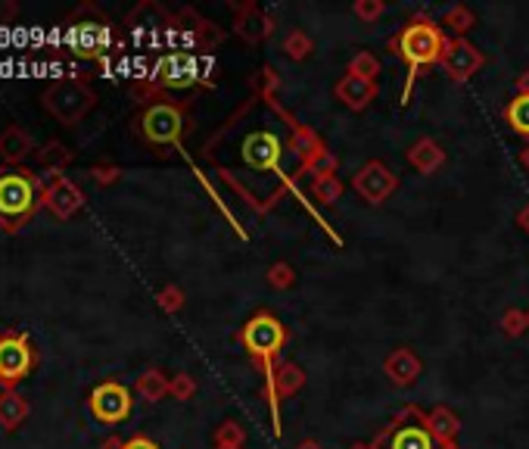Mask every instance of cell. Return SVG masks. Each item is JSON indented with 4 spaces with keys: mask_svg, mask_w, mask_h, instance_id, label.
<instances>
[{
    "mask_svg": "<svg viewBox=\"0 0 529 449\" xmlns=\"http://www.w3.org/2000/svg\"><path fill=\"white\" fill-rule=\"evenodd\" d=\"M287 337H290L287 325L274 312H268V309H259L256 315H250L237 331L240 347L246 349V356L262 371L268 412H271V434L278 440L284 437V427H280V399H278V368H280L278 356L287 347Z\"/></svg>",
    "mask_w": 529,
    "mask_h": 449,
    "instance_id": "1",
    "label": "cell"
},
{
    "mask_svg": "<svg viewBox=\"0 0 529 449\" xmlns=\"http://www.w3.org/2000/svg\"><path fill=\"white\" fill-rule=\"evenodd\" d=\"M446 41H449L446 32L427 16H411L390 41H386L390 53L399 56L408 69L405 88H401V107L411 100V91H414V81H418L420 69L439 66L442 51H446Z\"/></svg>",
    "mask_w": 529,
    "mask_h": 449,
    "instance_id": "2",
    "label": "cell"
},
{
    "mask_svg": "<svg viewBox=\"0 0 529 449\" xmlns=\"http://www.w3.org/2000/svg\"><path fill=\"white\" fill-rule=\"evenodd\" d=\"M187 129H190L187 103L168 100V97H153L134 116V135L144 140L146 147H156V150H178L184 144Z\"/></svg>",
    "mask_w": 529,
    "mask_h": 449,
    "instance_id": "3",
    "label": "cell"
},
{
    "mask_svg": "<svg viewBox=\"0 0 529 449\" xmlns=\"http://www.w3.org/2000/svg\"><path fill=\"white\" fill-rule=\"evenodd\" d=\"M41 185L32 168L25 166H4L0 168V228L6 234H16L23 224H28L41 206Z\"/></svg>",
    "mask_w": 529,
    "mask_h": 449,
    "instance_id": "4",
    "label": "cell"
},
{
    "mask_svg": "<svg viewBox=\"0 0 529 449\" xmlns=\"http://www.w3.org/2000/svg\"><path fill=\"white\" fill-rule=\"evenodd\" d=\"M371 449H439V440L430 431V416L420 406L408 403L386 421L383 431L371 440Z\"/></svg>",
    "mask_w": 529,
    "mask_h": 449,
    "instance_id": "5",
    "label": "cell"
},
{
    "mask_svg": "<svg viewBox=\"0 0 529 449\" xmlns=\"http://www.w3.org/2000/svg\"><path fill=\"white\" fill-rule=\"evenodd\" d=\"M69 47L84 60H97L112 41V23L97 4H81L66 19Z\"/></svg>",
    "mask_w": 529,
    "mask_h": 449,
    "instance_id": "6",
    "label": "cell"
},
{
    "mask_svg": "<svg viewBox=\"0 0 529 449\" xmlns=\"http://www.w3.org/2000/svg\"><path fill=\"white\" fill-rule=\"evenodd\" d=\"M41 103H44V110L51 112L56 122L79 125L97 107V94L84 79H56L41 94Z\"/></svg>",
    "mask_w": 529,
    "mask_h": 449,
    "instance_id": "7",
    "label": "cell"
},
{
    "mask_svg": "<svg viewBox=\"0 0 529 449\" xmlns=\"http://www.w3.org/2000/svg\"><path fill=\"white\" fill-rule=\"evenodd\" d=\"M34 347L23 331H4L0 337V387L16 390V384L34 368Z\"/></svg>",
    "mask_w": 529,
    "mask_h": 449,
    "instance_id": "8",
    "label": "cell"
},
{
    "mask_svg": "<svg viewBox=\"0 0 529 449\" xmlns=\"http://www.w3.org/2000/svg\"><path fill=\"white\" fill-rule=\"evenodd\" d=\"M134 396L122 381H100L88 396V409L100 425H122L131 416Z\"/></svg>",
    "mask_w": 529,
    "mask_h": 449,
    "instance_id": "9",
    "label": "cell"
},
{
    "mask_svg": "<svg viewBox=\"0 0 529 449\" xmlns=\"http://www.w3.org/2000/svg\"><path fill=\"white\" fill-rule=\"evenodd\" d=\"M352 187H355V194L362 196L364 203H371V206H380V203H386L392 194H396L399 175L392 172V168L386 166L383 159H368V163H364L355 172V178H352Z\"/></svg>",
    "mask_w": 529,
    "mask_h": 449,
    "instance_id": "10",
    "label": "cell"
},
{
    "mask_svg": "<svg viewBox=\"0 0 529 449\" xmlns=\"http://www.w3.org/2000/svg\"><path fill=\"white\" fill-rule=\"evenodd\" d=\"M483 66H486V53L479 51L477 44H470L468 38H449L446 41L439 69L449 75L451 81H458V84L470 81Z\"/></svg>",
    "mask_w": 529,
    "mask_h": 449,
    "instance_id": "11",
    "label": "cell"
},
{
    "mask_svg": "<svg viewBox=\"0 0 529 449\" xmlns=\"http://www.w3.org/2000/svg\"><path fill=\"white\" fill-rule=\"evenodd\" d=\"M280 157H284V140L274 131H250L240 147V159L259 172H280Z\"/></svg>",
    "mask_w": 529,
    "mask_h": 449,
    "instance_id": "12",
    "label": "cell"
},
{
    "mask_svg": "<svg viewBox=\"0 0 529 449\" xmlns=\"http://www.w3.org/2000/svg\"><path fill=\"white\" fill-rule=\"evenodd\" d=\"M41 206L51 209L56 219H72V215L84 206V194L72 178H66V175H53L51 185H47L44 194H41Z\"/></svg>",
    "mask_w": 529,
    "mask_h": 449,
    "instance_id": "13",
    "label": "cell"
},
{
    "mask_svg": "<svg viewBox=\"0 0 529 449\" xmlns=\"http://www.w3.org/2000/svg\"><path fill=\"white\" fill-rule=\"evenodd\" d=\"M383 375L390 377V384L396 387H414L423 375V362L411 347H396L390 356L383 359Z\"/></svg>",
    "mask_w": 529,
    "mask_h": 449,
    "instance_id": "14",
    "label": "cell"
},
{
    "mask_svg": "<svg viewBox=\"0 0 529 449\" xmlns=\"http://www.w3.org/2000/svg\"><path fill=\"white\" fill-rule=\"evenodd\" d=\"M377 81H368V79H358V75H343L340 81H336L334 94L336 100L343 103V107H349L352 112H362L368 110L373 100H377Z\"/></svg>",
    "mask_w": 529,
    "mask_h": 449,
    "instance_id": "15",
    "label": "cell"
},
{
    "mask_svg": "<svg viewBox=\"0 0 529 449\" xmlns=\"http://www.w3.org/2000/svg\"><path fill=\"white\" fill-rule=\"evenodd\" d=\"M28 157H34V138L28 135L25 129H19V125H6L4 131H0V159H4L6 166H23Z\"/></svg>",
    "mask_w": 529,
    "mask_h": 449,
    "instance_id": "16",
    "label": "cell"
},
{
    "mask_svg": "<svg viewBox=\"0 0 529 449\" xmlns=\"http://www.w3.org/2000/svg\"><path fill=\"white\" fill-rule=\"evenodd\" d=\"M408 163H411L414 172H420V175H436L442 166H446V150H442L439 140L420 138L408 147Z\"/></svg>",
    "mask_w": 529,
    "mask_h": 449,
    "instance_id": "17",
    "label": "cell"
},
{
    "mask_svg": "<svg viewBox=\"0 0 529 449\" xmlns=\"http://www.w3.org/2000/svg\"><path fill=\"white\" fill-rule=\"evenodd\" d=\"M28 399L16 390H0V427L4 431H16L28 418Z\"/></svg>",
    "mask_w": 529,
    "mask_h": 449,
    "instance_id": "18",
    "label": "cell"
},
{
    "mask_svg": "<svg viewBox=\"0 0 529 449\" xmlns=\"http://www.w3.org/2000/svg\"><path fill=\"white\" fill-rule=\"evenodd\" d=\"M430 431H433V437L439 440V446H451V444H458L461 418H458L449 406H436V409L430 412Z\"/></svg>",
    "mask_w": 529,
    "mask_h": 449,
    "instance_id": "19",
    "label": "cell"
},
{
    "mask_svg": "<svg viewBox=\"0 0 529 449\" xmlns=\"http://www.w3.org/2000/svg\"><path fill=\"white\" fill-rule=\"evenodd\" d=\"M34 166L38 168H44V172H53V175H60L62 168H66L69 163L75 159V153L69 150L66 144H60V140H51V144H44L41 150H34Z\"/></svg>",
    "mask_w": 529,
    "mask_h": 449,
    "instance_id": "20",
    "label": "cell"
},
{
    "mask_svg": "<svg viewBox=\"0 0 529 449\" xmlns=\"http://www.w3.org/2000/svg\"><path fill=\"white\" fill-rule=\"evenodd\" d=\"M168 387H172V377H165L159 368H146L144 375L137 377V384H134L137 396L146 399V403H159V399H165Z\"/></svg>",
    "mask_w": 529,
    "mask_h": 449,
    "instance_id": "21",
    "label": "cell"
},
{
    "mask_svg": "<svg viewBox=\"0 0 529 449\" xmlns=\"http://www.w3.org/2000/svg\"><path fill=\"white\" fill-rule=\"evenodd\" d=\"M306 387V368L296 362H284L278 368V399H290Z\"/></svg>",
    "mask_w": 529,
    "mask_h": 449,
    "instance_id": "22",
    "label": "cell"
},
{
    "mask_svg": "<svg viewBox=\"0 0 529 449\" xmlns=\"http://www.w3.org/2000/svg\"><path fill=\"white\" fill-rule=\"evenodd\" d=\"M505 122L511 125V131L529 138V94H514L505 107Z\"/></svg>",
    "mask_w": 529,
    "mask_h": 449,
    "instance_id": "23",
    "label": "cell"
},
{
    "mask_svg": "<svg viewBox=\"0 0 529 449\" xmlns=\"http://www.w3.org/2000/svg\"><path fill=\"white\" fill-rule=\"evenodd\" d=\"M345 75H358V79L377 81V75H380V60H377V56H373L371 51H358V53L349 60V66H345Z\"/></svg>",
    "mask_w": 529,
    "mask_h": 449,
    "instance_id": "24",
    "label": "cell"
},
{
    "mask_svg": "<svg viewBox=\"0 0 529 449\" xmlns=\"http://www.w3.org/2000/svg\"><path fill=\"white\" fill-rule=\"evenodd\" d=\"M312 194L317 196V200L321 203H336L343 196V181L336 178L334 172L330 175H315V181H312Z\"/></svg>",
    "mask_w": 529,
    "mask_h": 449,
    "instance_id": "25",
    "label": "cell"
},
{
    "mask_svg": "<svg viewBox=\"0 0 529 449\" xmlns=\"http://www.w3.org/2000/svg\"><path fill=\"white\" fill-rule=\"evenodd\" d=\"M442 25L451 28V32H458V38H464V32L477 25V16H474V10H470V6L458 4V6H451L446 16H442Z\"/></svg>",
    "mask_w": 529,
    "mask_h": 449,
    "instance_id": "26",
    "label": "cell"
},
{
    "mask_svg": "<svg viewBox=\"0 0 529 449\" xmlns=\"http://www.w3.org/2000/svg\"><path fill=\"white\" fill-rule=\"evenodd\" d=\"M284 51H287L290 60H306V56H312L315 44H312V38L302 32V28H293V32L284 38Z\"/></svg>",
    "mask_w": 529,
    "mask_h": 449,
    "instance_id": "27",
    "label": "cell"
},
{
    "mask_svg": "<svg viewBox=\"0 0 529 449\" xmlns=\"http://www.w3.org/2000/svg\"><path fill=\"white\" fill-rule=\"evenodd\" d=\"M243 440H246V431H243V425H240V421L228 418V421H222V425H218L215 446H243Z\"/></svg>",
    "mask_w": 529,
    "mask_h": 449,
    "instance_id": "28",
    "label": "cell"
},
{
    "mask_svg": "<svg viewBox=\"0 0 529 449\" xmlns=\"http://www.w3.org/2000/svg\"><path fill=\"white\" fill-rule=\"evenodd\" d=\"M156 303L162 312H168V315H178L181 309H184V291H181L178 284H165L162 291L156 293Z\"/></svg>",
    "mask_w": 529,
    "mask_h": 449,
    "instance_id": "29",
    "label": "cell"
},
{
    "mask_svg": "<svg viewBox=\"0 0 529 449\" xmlns=\"http://www.w3.org/2000/svg\"><path fill=\"white\" fill-rule=\"evenodd\" d=\"M268 284L278 287V291H290L296 284V269L290 263H274L271 269H268Z\"/></svg>",
    "mask_w": 529,
    "mask_h": 449,
    "instance_id": "30",
    "label": "cell"
},
{
    "mask_svg": "<svg viewBox=\"0 0 529 449\" xmlns=\"http://www.w3.org/2000/svg\"><path fill=\"white\" fill-rule=\"evenodd\" d=\"M529 328V319H526V312L524 309H505L502 312V331L507 334V337H520Z\"/></svg>",
    "mask_w": 529,
    "mask_h": 449,
    "instance_id": "31",
    "label": "cell"
},
{
    "mask_svg": "<svg viewBox=\"0 0 529 449\" xmlns=\"http://www.w3.org/2000/svg\"><path fill=\"white\" fill-rule=\"evenodd\" d=\"M386 4H380V0H355L352 4V13H355L362 23H377L380 16H383Z\"/></svg>",
    "mask_w": 529,
    "mask_h": 449,
    "instance_id": "32",
    "label": "cell"
},
{
    "mask_svg": "<svg viewBox=\"0 0 529 449\" xmlns=\"http://www.w3.org/2000/svg\"><path fill=\"white\" fill-rule=\"evenodd\" d=\"M168 393H172L175 399H181V403H187V399L196 393V381L187 375V371H181V375L172 377V387H168Z\"/></svg>",
    "mask_w": 529,
    "mask_h": 449,
    "instance_id": "33",
    "label": "cell"
},
{
    "mask_svg": "<svg viewBox=\"0 0 529 449\" xmlns=\"http://www.w3.org/2000/svg\"><path fill=\"white\" fill-rule=\"evenodd\" d=\"M90 175H94V181L97 185H112V181H118V175H122V168L118 166H112V163H103V166H94L90 168Z\"/></svg>",
    "mask_w": 529,
    "mask_h": 449,
    "instance_id": "34",
    "label": "cell"
},
{
    "mask_svg": "<svg viewBox=\"0 0 529 449\" xmlns=\"http://www.w3.org/2000/svg\"><path fill=\"white\" fill-rule=\"evenodd\" d=\"M125 449H162V446L153 437H146V434H134L131 440H125Z\"/></svg>",
    "mask_w": 529,
    "mask_h": 449,
    "instance_id": "35",
    "label": "cell"
},
{
    "mask_svg": "<svg viewBox=\"0 0 529 449\" xmlns=\"http://www.w3.org/2000/svg\"><path fill=\"white\" fill-rule=\"evenodd\" d=\"M13 19H19V4H13V0H0V25L13 23Z\"/></svg>",
    "mask_w": 529,
    "mask_h": 449,
    "instance_id": "36",
    "label": "cell"
},
{
    "mask_svg": "<svg viewBox=\"0 0 529 449\" xmlns=\"http://www.w3.org/2000/svg\"><path fill=\"white\" fill-rule=\"evenodd\" d=\"M517 94H529V69L517 75Z\"/></svg>",
    "mask_w": 529,
    "mask_h": 449,
    "instance_id": "37",
    "label": "cell"
},
{
    "mask_svg": "<svg viewBox=\"0 0 529 449\" xmlns=\"http://www.w3.org/2000/svg\"><path fill=\"white\" fill-rule=\"evenodd\" d=\"M517 224H520V228H524L526 234H529V203H526V206H524V209H520V213H517Z\"/></svg>",
    "mask_w": 529,
    "mask_h": 449,
    "instance_id": "38",
    "label": "cell"
},
{
    "mask_svg": "<svg viewBox=\"0 0 529 449\" xmlns=\"http://www.w3.org/2000/svg\"><path fill=\"white\" fill-rule=\"evenodd\" d=\"M100 449H125V440H118V437H106Z\"/></svg>",
    "mask_w": 529,
    "mask_h": 449,
    "instance_id": "39",
    "label": "cell"
},
{
    "mask_svg": "<svg viewBox=\"0 0 529 449\" xmlns=\"http://www.w3.org/2000/svg\"><path fill=\"white\" fill-rule=\"evenodd\" d=\"M520 166H524L526 172H529V144L524 147V150H520Z\"/></svg>",
    "mask_w": 529,
    "mask_h": 449,
    "instance_id": "40",
    "label": "cell"
},
{
    "mask_svg": "<svg viewBox=\"0 0 529 449\" xmlns=\"http://www.w3.org/2000/svg\"><path fill=\"white\" fill-rule=\"evenodd\" d=\"M296 449H324L321 444H317V440H302V444L299 446H296Z\"/></svg>",
    "mask_w": 529,
    "mask_h": 449,
    "instance_id": "41",
    "label": "cell"
},
{
    "mask_svg": "<svg viewBox=\"0 0 529 449\" xmlns=\"http://www.w3.org/2000/svg\"><path fill=\"white\" fill-rule=\"evenodd\" d=\"M345 449H371V444H364V440H355V444H349Z\"/></svg>",
    "mask_w": 529,
    "mask_h": 449,
    "instance_id": "42",
    "label": "cell"
},
{
    "mask_svg": "<svg viewBox=\"0 0 529 449\" xmlns=\"http://www.w3.org/2000/svg\"><path fill=\"white\" fill-rule=\"evenodd\" d=\"M215 449H243V446H215Z\"/></svg>",
    "mask_w": 529,
    "mask_h": 449,
    "instance_id": "43",
    "label": "cell"
},
{
    "mask_svg": "<svg viewBox=\"0 0 529 449\" xmlns=\"http://www.w3.org/2000/svg\"><path fill=\"white\" fill-rule=\"evenodd\" d=\"M439 449H461V446H458V444H451V446H439Z\"/></svg>",
    "mask_w": 529,
    "mask_h": 449,
    "instance_id": "44",
    "label": "cell"
},
{
    "mask_svg": "<svg viewBox=\"0 0 529 449\" xmlns=\"http://www.w3.org/2000/svg\"><path fill=\"white\" fill-rule=\"evenodd\" d=\"M526 319H529V309H526Z\"/></svg>",
    "mask_w": 529,
    "mask_h": 449,
    "instance_id": "45",
    "label": "cell"
},
{
    "mask_svg": "<svg viewBox=\"0 0 529 449\" xmlns=\"http://www.w3.org/2000/svg\"><path fill=\"white\" fill-rule=\"evenodd\" d=\"M0 337H4V331H0Z\"/></svg>",
    "mask_w": 529,
    "mask_h": 449,
    "instance_id": "46",
    "label": "cell"
}]
</instances>
